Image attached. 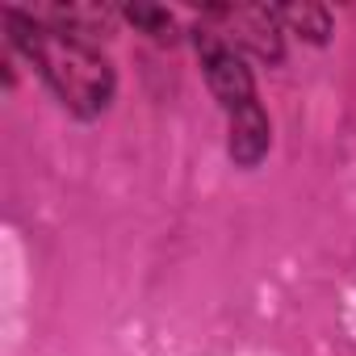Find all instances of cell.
<instances>
[{
	"instance_id": "6",
	"label": "cell",
	"mask_w": 356,
	"mask_h": 356,
	"mask_svg": "<svg viewBox=\"0 0 356 356\" xmlns=\"http://www.w3.org/2000/svg\"><path fill=\"white\" fill-rule=\"evenodd\" d=\"M277 17H281L285 34H298L310 47H327L331 42V9L327 5H310V0H302V5H281Z\"/></svg>"
},
{
	"instance_id": "5",
	"label": "cell",
	"mask_w": 356,
	"mask_h": 356,
	"mask_svg": "<svg viewBox=\"0 0 356 356\" xmlns=\"http://www.w3.org/2000/svg\"><path fill=\"white\" fill-rule=\"evenodd\" d=\"M51 26H59V30H67V34H76V38H88V42H105L109 34H113V22L122 17V13H113V9H105V5H51V9H38Z\"/></svg>"
},
{
	"instance_id": "4",
	"label": "cell",
	"mask_w": 356,
	"mask_h": 356,
	"mask_svg": "<svg viewBox=\"0 0 356 356\" xmlns=\"http://www.w3.org/2000/svg\"><path fill=\"white\" fill-rule=\"evenodd\" d=\"M268 151H273V122L260 101H248L235 113H227V155L235 168L252 172L268 159Z\"/></svg>"
},
{
	"instance_id": "2",
	"label": "cell",
	"mask_w": 356,
	"mask_h": 356,
	"mask_svg": "<svg viewBox=\"0 0 356 356\" xmlns=\"http://www.w3.org/2000/svg\"><path fill=\"white\" fill-rule=\"evenodd\" d=\"M189 38H193L197 63H202L206 88H210V97L222 105V113H235L239 105L260 101L256 76H252V67H248V55H243L231 38H222V34H218L214 26H206V22H197Z\"/></svg>"
},
{
	"instance_id": "1",
	"label": "cell",
	"mask_w": 356,
	"mask_h": 356,
	"mask_svg": "<svg viewBox=\"0 0 356 356\" xmlns=\"http://www.w3.org/2000/svg\"><path fill=\"white\" fill-rule=\"evenodd\" d=\"M5 38L9 51L38 72V80L72 118L92 122L113 105L118 72L97 42L76 38L51 26L42 13H26V9H5Z\"/></svg>"
},
{
	"instance_id": "7",
	"label": "cell",
	"mask_w": 356,
	"mask_h": 356,
	"mask_svg": "<svg viewBox=\"0 0 356 356\" xmlns=\"http://www.w3.org/2000/svg\"><path fill=\"white\" fill-rule=\"evenodd\" d=\"M122 22H130L143 38H151L155 47H172V42H181V26H176V17L163 9V5H126L118 9Z\"/></svg>"
},
{
	"instance_id": "3",
	"label": "cell",
	"mask_w": 356,
	"mask_h": 356,
	"mask_svg": "<svg viewBox=\"0 0 356 356\" xmlns=\"http://www.w3.org/2000/svg\"><path fill=\"white\" fill-rule=\"evenodd\" d=\"M202 22L214 26L222 38H231L248 59H260L273 67L285 59V26L268 5H214L202 13Z\"/></svg>"
}]
</instances>
